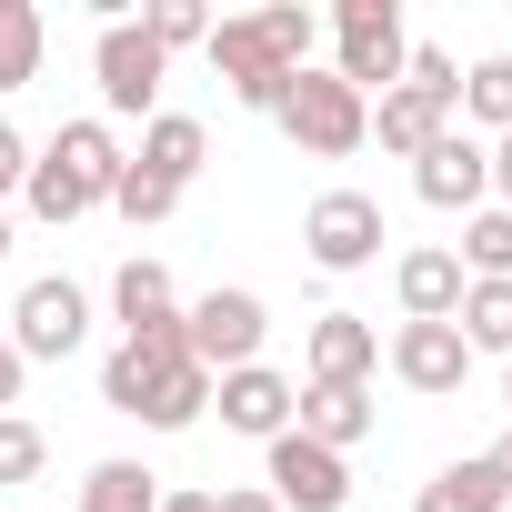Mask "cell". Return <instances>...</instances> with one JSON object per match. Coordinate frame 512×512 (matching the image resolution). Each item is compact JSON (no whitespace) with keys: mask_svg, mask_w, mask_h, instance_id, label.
I'll return each mask as SVG.
<instances>
[{"mask_svg":"<svg viewBox=\"0 0 512 512\" xmlns=\"http://www.w3.org/2000/svg\"><path fill=\"white\" fill-rule=\"evenodd\" d=\"M111 211H121L131 231H151V221H171V211H181V191H171V181H151L141 161H121V181H111Z\"/></svg>","mask_w":512,"mask_h":512,"instance_id":"29","label":"cell"},{"mask_svg":"<svg viewBox=\"0 0 512 512\" xmlns=\"http://www.w3.org/2000/svg\"><path fill=\"white\" fill-rule=\"evenodd\" d=\"M91 81H101V111H111V121H151V111H161V81H171V51H161L141 21H101Z\"/></svg>","mask_w":512,"mask_h":512,"instance_id":"4","label":"cell"},{"mask_svg":"<svg viewBox=\"0 0 512 512\" xmlns=\"http://www.w3.org/2000/svg\"><path fill=\"white\" fill-rule=\"evenodd\" d=\"M502 402H512V362H502Z\"/></svg>","mask_w":512,"mask_h":512,"instance_id":"38","label":"cell"},{"mask_svg":"<svg viewBox=\"0 0 512 512\" xmlns=\"http://www.w3.org/2000/svg\"><path fill=\"white\" fill-rule=\"evenodd\" d=\"M482 462H492V472H502V492H512V432H502V442H492Z\"/></svg>","mask_w":512,"mask_h":512,"instance_id":"36","label":"cell"},{"mask_svg":"<svg viewBox=\"0 0 512 512\" xmlns=\"http://www.w3.org/2000/svg\"><path fill=\"white\" fill-rule=\"evenodd\" d=\"M372 372H382V332L362 312H322L302 342V382L312 392H372Z\"/></svg>","mask_w":512,"mask_h":512,"instance_id":"9","label":"cell"},{"mask_svg":"<svg viewBox=\"0 0 512 512\" xmlns=\"http://www.w3.org/2000/svg\"><path fill=\"white\" fill-rule=\"evenodd\" d=\"M141 31H151L161 51H201V41H211V11H201V0H151Z\"/></svg>","mask_w":512,"mask_h":512,"instance_id":"30","label":"cell"},{"mask_svg":"<svg viewBox=\"0 0 512 512\" xmlns=\"http://www.w3.org/2000/svg\"><path fill=\"white\" fill-rule=\"evenodd\" d=\"M442 131H452V101H442V91H422V81H392V91L372 101V141H382L392 161H422Z\"/></svg>","mask_w":512,"mask_h":512,"instance_id":"14","label":"cell"},{"mask_svg":"<svg viewBox=\"0 0 512 512\" xmlns=\"http://www.w3.org/2000/svg\"><path fill=\"white\" fill-rule=\"evenodd\" d=\"M21 211H31V221H51V231H71V221H91V211H101V191H91L81 171H61L51 151H31V181H21Z\"/></svg>","mask_w":512,"mask_h":512,"instance_id":"19","label":"cell"},{"mask_svg":"<svg viewBox=\"0 0 512 512\" xmlns=\"http://www.w3.org/2000/svg\"><path fill=\"white\" fill-rule=\"evenodd\" d=\"M71 512H161V472L151 462H91Z\"/></svg>","mask_w":512,"mask_h":512,"instance_id":"21","label":"cell"},{"mask_svg":"<svg viewBox=\"0 0 512 512\" xmlns=\"http://www.w3.org/2000/svg\"><path fill=\"white\" fill-rule=\"evenodd\" d=\"M11 352L21 362H71L81 342H91V292L71 282V272H41V282H21V302H11Z\"/></svg>","mask_w":512,"mask_h":512,"instance_id":"5","label":"cell"},{"mask_svg":"<svg viewBox=\"0 0 512 512\" xmlns=\"http://www.w3.org/2000/svg\"><path fill=\"white\" fill-rule=\"evenodd\" d=\"M21 181H31V141H21V131H11V121H0V201H11V191H21Z\"/></svg>","mask_w":512,"mask_h":512,"instance_id":"31","label":"cell"},{"mask_svg":"<svg viewBox=\"0 0 512 512\" xmlns=\"http://www.w3.org/2000/svg\"><path fill=\"white\" fill-rule=\"evenodd\" d=\"M161 512H221L211 492H161Z\"/></svg>","mask_w":512,"mask_h":512,"instance_id":"35","label":"cell"},{"mask_svg":"<svg viewBox=\"0 0 512 512\" xmlns=\"http://www.w3.org/2000/svg\"><path fill=\"white\" fill-rule=\"evenodd\" d=\"M452 262H462V282H512V211H472L462 221V251H452Z\"/></svg>","mask_w":512,"mask_h":512,"instance_id":"24","label":"cell"},{"mask_svg":"<svg viewBox=\"0 0 512 512\" xmlns=\"http://www.w3.org/2000/svg\"><path fill=\"white\" fill-rule=\"evenodd\" d=\"M382 362H392V382L422 392V402H452V392L472 382V342H462L452 322H402V332L382 342Z\"/></svg>","mask_w":512,"mask_h":512,"instance_id":"8","label":"cell"},{"mask_svg":"<svg viewBox=\"0 0 512 512\" xmlns=\"http://www.w3.org/2000/svg\"><path fill=\"white\" fill-rule=\"evenodd\" d=\"M272 121H282L292 151H312V161H352V151L372 141V101H362L352 81H332V71H292V91H282Z\"/></svg>","mask_w":512,"mask_h":512,"instance_id":"1","label":"cell"},{"mask_svg":"<svg viewBox=\"0 0 512 512\" xmlns=\"http://www.w3.org/2000/svg\"><path fill=\"white\" fill-rule=\"evenodd\" d=\"M412 191H422L432 211H462V221H472V211L492 201V151H482V141L452 121V131H442V141L412 161Z\"/></svg>","mask_w":512,"mask_h":512,"instance_id":"11","label":"cell"},{"mask_svg":"<svg viewBox=\"0 0 512 512\" xmlns=\"http://www.w3.org/2000/svg\"><path fill=\"white\" fill-rule=\"evenodd\" d=\"M111 322H121V342H171L181 332V292H171V272L151 262V251H131V262L111 272Z\"/></svg>","mask_w":512,"mask_h":512,"instance_id":"13","label":"cell"},{"mask_svg":"<svg viewBox=\"0 0 512 512\" xmlns=\"http://www.w3.org/2000/svg\"><path fill=\"white\" fill-rule=\"evenodd\" d=\"M372 392H312L302 382V402H292V432L302 442H322V452H352V442H372Z\"/></svg>","mask_w":512,"mask_h":512,"instance_id":"18","label":"cell"},{"mask_svg":"<svg viewBox=\"0 0 512 512\" xmlns=\"http://www.w3.org/2000/svg\"><path fill=\"white\" fill-rule=\"evenodd\" d=\"M11 241H21V221H11V201H0V262H11Z\"/></svg>","mask_w":512,"mask_h":512,"instance_id":"37","label":"cell"},{"mask_svg":"<svg viewBox=\"0 0 512 512\" xmlns=\"http://www.w3.org/2000/svg\"><path fill=\"white\" fill-rule=\"evenodd\" d=\"M462 121H482L492 141L512 131V61H502V51H482V61L462 71Z\"/></svg>","mask_w":512,"mask_h":512,"instance_id":"25","label":"cell"},{"mask_svg":"<svg viewBox=\"0 0 512 512\" xmlns=\"http://www.w3.org/2000/svg\"><path fill=\"white\" fill-rule=\"evenodd\" d=\"M201 51H211V71L231 81V101H241V111H282L292 71L262 51V31H251V21H211V41H201Z\"/></svg>","mask_w":512,"mask_h":512,"instance_id":"12","label":"cell"},{"mask_svg":"<svg viewBox=\"0 0 512 512\" xmlns=\"http://www.w3.org/2000/svg\"><path fill=\"white\" fill-rule=\"evenodd\" d=\"M181 362H191V352H181V332H171V342H121V352L101 362V412L141 422V412H151V392H161Z\"/></svg>","mask_w":512,"mask_h":512,"instance_id":"15","label":"cell"},{"mask_svg":"<svg viewBox=\"0 0 512 512\" xmlns=\"http://www.w3.org/2000/svg\"><path fill=\"white\" fill-rule=\"evenodd\" d=\"M262 492L282 512H342L352 502V462L322 452V442H302V432H282V442H262Z\"/></svg>","mask_w":512,"mask_h":512,"instance_id":"7","label":"cell"},{"mask_svg":"<svg viewBox=\"0 0 512 512\" xmlns=\"http://www.w3.org/2000/svg\"><path fill=\"white\" fill-rule=\"evenodd\" d=\"M452 332H462L472 352H502V362H512V282H462Z\"/></svg>","mask_w":512,"mask_h":512,"instance_id":"23","label":"cell"},{"mask_svg":"<svg viewBox=\"0 0 512 512\" xmlns=\"http://www.w3.org/2000/svg\"><path fill=\"white\" fill-rule=\"evenodd\" d=\"M502 512H512V502H502Z\"/></svg>","mask_w":512,"mask_h":512,"instance_id":"39","label":"cell"},{"mask_svg":"<svg viewBox=\"0 0 512 512\" xmlns=\"http://www.w3.org/2000/svg\"><path fill=\"white\" fill-rule=\"evenodd\" d=\"M21 372H31V362L11 352V332H0V412H11V402H21Z\"/></svg>","mask_w":512,"mask_h":512,"instance_id":"34","label":"cell"},{"mask_svg":"<svg viewBox=\"0 0 512 512\" xmlns=\"http://www.w3.org/2000/svg\"><path fill=\"white\" fill-rule=\"evenodd\" d=\"M201 412H211V372H201V362H181V372H171V382L151 392V412H141V432H191Z\"/></svg>","mask_w":512,"mask_h":512,"instance_id":"28","label":"cell"},{"mask_svg":"<svg viewBox=\"0 0 512 512\" xmlns=\"http://www.w3.org/2000/svg\"><path fill=\"white\" fill-rule=\"evenodd\" d=\"M382 201L372 191H322L302 211V251H312V272H372L382 262Z\"/></svg>","mask_w":512,"mask_h":512,"instance_id":"6","label":"cell"},{"mask_svg":"<svg viewBox=\"0 0 512 512\" xmlns=\"http://www.w3.org/2000/svg\"><path fill=\"white\" fill-rule=\"evenodd\" d=\"M292 402H302V382H282L272 362H241V372L211 382V412H221V432H241V442H282V432H292Z\"/></svg>","mask_w":512,"mask_h":512,"instance_id":"10","label":"cell"},{"mask_svg":"<svg viewBox=\"0 0 512 512\" xmlns=\"http://www.w3.org/2000/svg\"><path fill=\"white\" fill-rule=\"evenodd\" d=\"M482 151H492V211H512V131H502V141H482Z\"/></svg>","mask_w":512,"mask_h":512,"instance_id":"32","label":"cell"},{"mask_svg":"<svg viewBox=\"0 0 512 512\" xmlns=\"http://www.w3.org/2000/svg\"><path fill=\"white\" fill-rule=\"evenodd\" d=\"M402 61H412V31H402L392 0H342L332 11V81H352L372 101V91L402 81Z\"/></svg>","mask_w":512,"mask_h":512,"instance_id":"3","label":"cell"},{"mask_svg":"<svg viewBox=\"0 0 512 512\" xmlns=\"http://www.w3.org/2000/svg\"><path fill=\"white\" fill-rule=\"evenodd\" d=\"M211 502H221V512H282V502H272L262 482H231V492H211Z\"/></svg>","mask_w":512,"mask_h":512,"instance_id":"33","label":"cell"},{"mask_svg":"<svg viewBox=\"0 0 512 512\" xmlns=\"http://www.w3.org/2000/svg\"><path fill=\"white\" fill-rule=\"evenodd\" d=\"M41 51H51V21L31 11V0H0V91H31Z\"/></svg>","mask_w":512,"mask_h":512,"instance_id":"22","label":"cell"},{"mask_svg":"<svg viewBox=\"0 0 512 512\" xmlns=\"http://www.w3.org/2000/svg\"><path fill=\"white\" fill-rule=\"evenodd\" d=\"M251 31H262V51H272L282 71H312V41H322V21L302 11V0H272V11H251Z\"/></svg>","mask_w":512,"mask_h":512,"instance_id":"27","label":"cell"},{"mask_svg":"<svg viewBox=\"0 0 512 512\" xmlns=\"http://www.w3.org/2000/svg\"><path fill=\"white\" fill-rule=\"evenodd\" d=\"M262 332H272V312H262V292H241V282H221V292H201V302H181V352L221 382V372H241V362H262Z\"/></svg>","mask_w":512,"mask_h":512,"instance_id":"2","label":"cell"},{"mask_svg":"<svg viewBox=\"0 0 512 512\" xmlns=\"http://www.w3.org/2000/svg\"><path fill=\"white\" fill-rule=\"evenodd\" d=\"M151 181H171V191H191L201 181V161H211V131L191 121V111H151L141 121V151H131Z\"/></svg>","mask_w":512,"mask_h":512,"instance_id":"17","label":"cell"},{"mask_svg":"<svg viewBox=\"0 0 512 512\" xmlns=\"http://www.w3.org/2000/svg\"><path fill=\"white\" fill-rule=\"evenodd\" d=\"M392 292H402V322H452L462 312V262H452L442 241H422V251L392 262Z\"/></svg>","mask_w":512,"mask_h":512,"instance_id":"16","label":"cell"},{"mask_svg":"<svg viewBox=\"0 0 512 512\" xmlns=\"http://www.w3.org/2000/svg\"><path fill=\"white\" fill-rule=\"evenodd\" d=\"M51 472V432L31 412H0V492H31Z\"/></svg>","mask_w":512,"mask_h":512,"instance_id":"26","label":"cell"},{"mask_svg":"<svg viewBox=\"0 0 512 512\" xmlns=\"http://www.w3.org/2000/svg\"><path fill=\"white\" fill-rule=\"evenodd\" d=\"M502 502H512V492H502V472H492L482 452H472V462H442V472L412 492V512H502Z\"/></svg>","mask_w":512,"mask_h":512,"instance_id":"20","label":"cell"}]
</instances>
